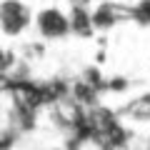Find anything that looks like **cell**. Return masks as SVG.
<instances>
[{
    "label": "cell",
    "instance_id": "1",
    "mask_svg": "<svg viewBox=\"0 0 150 150\" xmlns=\"http://www.w3.org/2000/svg\"><path fill=\"white\" fill-rule=\"evenodd\" d=\"M33 25V10L23 0H3L0 3V33L5 38H20Z\"/></svg>",
    "mask_w": 150,
    "mask_h": 150
},
{
    "label": "cell",
    "instance_id": "2",
    "mask_svg": "<svg viewBox=\"0 0 150 150\" xmlns=\"http://www.w3.org/2000/svg\"><path fill=\"white\" fill-rule=\"evenodd\" d=\"M33 28L38 30V35L43 40H65L70 38V23H68V13L60 10L55 5H48L43 10H38L33 15Z\"/></svg>",
    "mask_w": 150,
    "mask_h": 150
},
{
    "label": "cell",
    "instance_id": "3",
    "mask_svg": "<svg viewBox=\"0 0 150 150\" xmlns=\"http://www.w3.org/2000/svg\"><path fill=\"white\" fill-rule=\"evenodd\" d=\"M125 18H130V10L123 8V5H118L115 0H110V3H98L90 10L93 30H112V28L118 25V23H123Z\"/></svg>",
    "mask_w": 150,
    "mask_h": 150
},
{
    "label": "cell",
    "instance_id": "4",
    "mask_svg": "<svg viewBox=\"0 0 150 150\" xmlns=\"http://www.w3.org/2000/svg\"><path fill=\"white\" fill-rule=\"evenodd\" d=\"M68 23H70V35L75 38H90L95 33L90 23V5H70Z\"/></svg>",
    "mask_w": 150,
    "mask_h": 150
},
{
    "label": "cell",
    "instance_id": "5",
    "mask_svg": "<svg viewBox=\"0 0 150 150\" xmlns=\"http://www.w3.org/2000/svg\"><path fill=\"white\" fill-rule=\"evenodd\" d=\"M68 3L70 5H90L93 0H68Z\"/></svg>",
    "mask_w": 150,
    "mask_h": 150
},
{
    "label": "cell",
    "instance_id": "6",
    "mask_svg": "<svg viewBox=\"0 0 150 150\" xmlns=\"http://www.w3.org/2000/svg\"><path fill=\"white\" fill-rule=\"evenodd\" d=\"M100 3H110V0H100Z\"/></svg>",
    "mask_w": 150,
    "mask_h": 150
}]
</instances>
